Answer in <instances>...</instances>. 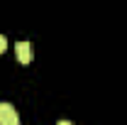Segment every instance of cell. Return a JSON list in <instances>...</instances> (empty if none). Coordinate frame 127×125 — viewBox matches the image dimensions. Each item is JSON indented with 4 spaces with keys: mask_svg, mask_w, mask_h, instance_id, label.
<instances>
[{
    "mask_svg": "<svg viewBox=\"0 0 127 125\" xmlns=\"http://www.w3.org/2000/svg\"><path fill=\"white\" fill-rule=\"evenodd\" d=\"M20 118H17L15 108L10 103H0V125H17Z\"/></svg>",
    "mask_w": 127,
    "mask_h": 125,
    "instance_id": "cell-1",
    "label": "cell"
},
{
    "mask_svg": "<svg viewBox=\"0 0 127 125\" xmlns=\"http://www.w3.org/2000/svg\"><path fill=\"white\" fill-rule=\"evenodd\" d=\"M15 54H17V62L27 66V64L32 62V47H30V42H17V44H15Z\"/></svg>",
    "mask_w": 127,
    "mask_h": 125,
    "instance_id": "cell-2",
    "label": "cell"
},
{
    "mask_svg": "<svg viewBox=\"0 0 127 125\" xmlns=\"http://www.w3.org/2000/svg\"><path fill=\"white\" fill-rule=\"evenodd\" d=\"M5 49H7V39H5V37H2V34H0V54H2V52H5Z\"/></svg>",
    "mask_w": 127,
    "mask_h": 125,
    "instance_id": "cell-3",
    "label": "cell"
}]
</instances>
